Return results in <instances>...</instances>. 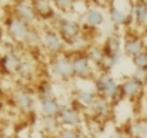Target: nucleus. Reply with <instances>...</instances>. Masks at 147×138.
<instances>
[{"mask_svg": "<svg viewBox=\"0 0 147 138\" xmlns=\"http://www.w3.org/2000/svg\"><path fill=\"white\" fill-rule=\"evenodd\" d=\"M111 101L107 100L106 97L103 95H98L96 98V101L93 102V105L89 108L92 117L94 120H100V121H104L107 118H110L111 115Z\"/></svg>", "mask_w": 147, "mask_h": 138, "instance_id": "nucleus-12", "label": "nucleus"}, {"mask_svg": "<svg viewBox=\"0 0 147 138\" xmlns=\"http://www.w3.org/2000/svg\"><path fill=\"white\" fill-rule=\"evenodd\" d=\"M0 20H1V16H0Z\"/></svg>", "mask_w": 147, "mask_h": 138, "instance_id": "nucleus-30", "label": "nucleus"}, {"mask_svg": "<svg viewBox=\"0 0 147 138\" xmlns=\"http://www.w3.org/2000/svg\"><path fill=\"white\" fill-rule=\"evenodd\" d=\"M71 66H73V76L76 78L87 80L93 74L92 60L86 54V51H77L71 54Z\"/></svg>", "mask_w": 147, "mask_h": 138, "instance_id": "nucleus-5", "label": "nucleus"}, {"mask_svg": "<svg viewBox=\"0 0 147 138\" xmlns=\"http://www.w3.org/2000/svg\"><path fill=\"white\" fill-rule=\"evenodd\" d=\"M64 46H66V43L63 42V39L60 37V34L57 33L56 29H45L42 31V47L46 51H49L51 56L64 53L63 51Z\"/></svg>", "mask_w": 147, "mask_h": 138, "instance_id": "nucleus-7", "label": "nucleus"}, {"mask_svg": "<svg viewBox=\"0 0 147 138\" xmlns=\"http://www.w3.org/2000/svg\"><path fill=\"white\" fill-rule=\"evenodd\" d=\"M143 84H140L139 81H136L131 76L126 77L121 83H120V90H121V97L127 98V100H136L142 91H143Z\"/></svg>", "mask_w": 147, "mask_h": 138, "instance_id": "nucleus-13", "label": "nucleus"}, {"mask_svg": "<svg viewBox=\"0 0 147 138\" xmlns=\"http://www.w3.org/2000/svg\"><path fill=\"white\" fill-rule=\"evenodd\" d=\"M17 76L22 78V80H30L33 76H34V67H33V64L30 63V61H26V60H23V63H22V66H20V68H19V71H17Z\"/></svg>", "mask_w": 147, "mask_h": 138, "instance_id": "nucleus-22", "label": "nucleus"}, {"mask_svg": "<svg viewBox=\"0 0 147 138\" xmlns=\"http://www.w3.org/2000/svg\"><path fill=\"white\" fill-rule=\"evenodd\" d=\"M14 16H17L19 19H22L23 21H26L29 26H34L36 21L39 20L36 10L32 4V0H19L14 3L13 6V11Z\"/></svg>", "mask_w": 147, "mask_h": 138, "instance_id": "nucleus-10", "label": "nucleus"}, {"mask_svg": "<svg viewBox=\"0 0 147 138\" xmlns=\"http://www.w3.org/2000/svg\"><path fill=\"white\" fill-rule=\"evenodd\" d=\"M50 70L59 80L67 81L73 78L74 76H73V66H71V56L66 53L53 56L50 61Z\"/></svg>", "mask_w": 147, "mask_h": 138, "instance_id": "nucleus-4", "label": "nucleus"}, {"mask_svg": "<svg viewBox=\"0 0 147 138\" xmlns=\"http://www.w3.org/2000/svg\"><path fill=\"white\" fill-rule=\"evenodd\" d=\"M32 4L36 10L39 20L56 19V9L50 0H32Z\"/></svg>", "mask_w": 147, "mask_h": 138, "instance_id": "nucleus-15", "label": "nucleus"}, {"mask_svg": "<svg viewBox=\"0 0 147 138\" xmlns=\"http://www.w3.org/2000/svg\"><path fill=\"white\" fill-rule=\"evenodd\" d=\"M11 100L14 107L22 114H30L34 108V97L27 87H16L14 91L11 92Z\"/></svg>", "mask_w": 147, "mask_h": 138, "instance_id": "nucleus-6", "label": "nucleus"}, {"mask_svg": "<svg viewBox=\"0 0 147 138\" xmlns=\"http://www.w3.org/2000/svg\"><path fill=\"white\" fill-rule=\"evenodd\" d=\"M146 87H147V83H146Z\"/></svg>", "mask_w": 147, "mask_h": 138, "instance_id": "nucleus-31", "label": "nucleus"}, {"mask_svg": "<svg viewBox=\"0 0 147 138\" xmlns=\"http://www.w3.org/2000/svg\"><path fill=\"white\" fill-rule=\"evenodd\" d=\"M94 90L98 95L106 97L110 101H114L121 97L120 83L113 77L110 71H100L94 78Z\"/></svg>", "mask_w": 147, "mask_h": 138, "instance_id": "nucleus-1", "label": "nucleus"}, {"mask_svg": "<svg viewBox=\"0 0 147 138\" xmlns=\"http://www.w3.org/2000/svg\"><path fill=\"white\" fill-rule=\"evenodd\" d=\"M39 107H40V113L42 117H57L60 110H61V104L60 101L56 98V95L51 97H45L39 100Z\"/></svg>", "mask_w": 147, "mask_h": 138, "instance_id": "nucleus-14", "label": "nucleus"}, {"mask_svg": "<svg viewBox=\"0 0 147 138\" xmlns=\"http://www.w3.org/2000/svg\"><path fill=\"white\" fill-rule=\"evenodd\" d=\"M56 138H80L76 128H60V131L57 133Z\"/></svg>", "mask_w": 147, "mask_h": 138, "instance_id": "nucleus-26", "label": "nucleus"}, {"mask_svg": "<svg viewBox=\"0 0 147 138\" xmlns=\"http://www.w3.org/2000/svg\"><path fill=\"white\" fill-rule=\"evenodd\" d=\"M133 134L136 138H147V120H140L137 121L133 128H131Z\"/></svg>", "mask_w": 147, "mask_h": 138, "instance_id": "nucleus-23", "label": "nucleus"}, {"mask_svg": "<svg viewBox=\"0 0 147 138\" xmlns=\"http://www.w3.org/2000/svg\"><path fill=\"white\" fill-rule=\"evenodd\" d=\"M131 77H133L136 81H139L140 84L146 86V83H147V71H143V70H137V68H136V70L133 71Z\"/></svg>", "mask_w": 147, "mask_h": 138, "instance_id": "nucleus-27", "label": "nucleus"}, {"mask_svg": "<svg viewBox=\"0 0 147 138\" xmlns=\"http://www.w3.org/2000/svg\"><path fill=\"white\" fill-rule=\"evenodd\" d=\"M22 63H23L22 56L14 50H9V51H6L0 56V68H1L3 76L17 74Z\"/></svg>", "mask_w": 147, "mask_h": 138, "instance_id": "nucleus-9", "label": "nucleus"}, {"mask_svg": "<svg viewBox=\"0 0 147 138\" xmlns=\"http://www.w3.org/2000/svg\"><path fill=\"white\" fill-rule=\"evenodd\" d=\"M24 44L29 47V48H36V47L42 46V33L34 26L30 27V30H29V33L26 36Z\"/></svg>", "mask_w": 147, "mask_h": 138, "instance_id": "nucleus-21", "label": "nucleus"}, {"mask_svg": "<svg viewBox=\"0 0 147 138\" xmlns=\"http://www.w3.org/2000/svg\"><path fill=\"white\" fill-rule=\"evenodd\" d=\"M30 27H33V26H29L26 21H23L22 19H19L13 13L7 14L4 19L6 33L17 44H24V40H26V36H27Z\"/></svg>", "mask_w": 147, "mask_h": 138, "instance_id": "nucleus-3", "label": "nucleus"}, {"mask_svg": "<svg viewBox=\"0 0 147 138\" xmlns=\"http://www.w3.org/2000/svg\"><path fill=\"white\" fill-rule=\"evenodd\" d=\"M146 48H147V43H146Z\"/></svg>", "mask_w": 147, "mask_h": 138, "instance_id": "nucleus-29", "label": "nucleus"}, {"mask_svg": "<svg viewBox=\"0 0 147 138\" xmlns=\"http://www.w3.org/2000/svg\"><path fill=\"white\" fill-rule=\"evenodd\" d=\"M50 1L54 6V9L59 10V11H61V13L69 11L71 9L73 3H74V0H50Z\"/></svg>", "mask_w": 147, "mask_h": 138, "instance_id": "nucleus-24", "label": "nucleus"}, {"mask_svg": "<svg viewBox=\"0 0 147 138\" xmlns=\"http://www.w3.org/2000/svg\"><path fill=\"white\" fill-rule=\"evenodd\" d=\"M133 17H134V21L139 26H146L147 24V1H144V0L136 1L134 9H133Z\"/></svg>", "mask_w": 147, "mask_h": 138, "instance_id": "nucleus-19", "label": "nucleus"}, {"mask_svg": "<svg viewBox=\"0 0 147 138\" xmlns=\"http://www.w3.org/2000/svg\"><path fill=\"white\" fill-rule=\"evenodd\" d=\"M133 64L137 70H143V71H147V50L140 53L139 56H136L133 58Z\"/></svg>", "mask_w": 147, "mask_h": 138, "instance_id": "nucleus-25", "label": "nucleus"}, {"mask_svg": "<svg viewBox=\"0 0 147 138\" xmlns=\"http://www.w3.org/2000/svg\"><path fill=\"white\" fill-rule=\"evenodd\" d=\"M3 77V73H1V68H0V78Z\"/></svg>", "mask_w": 147, "mask_h": 138, "instance_id": "nucleus-28", "label": "nucleus"}, {"mask_svg": "<svg viewBox=\"0 0 147 138\" xmlns=\"http://www.w3.org/2000/svg\"><path fill=\"white\" fill-rule=\"evenodd\" d=\"M123 54L127 57L134 58L136 56H139L140 53L146 51V43L142 37H139L137 34H126L123 39V48H121Z\"/></svg>", "mask_w": 147, "mask_h": 138, "instance_id": "nucleus-11", "label": "nucleus"}, {"mask_svg": "<svg viewBox=\"0 0 147 138\" xmlns=\"http://www.w3.org/2000/svg\"><path fill=\"white\" fill-rule=\"evenodd\" d=\"M97 97L98 94L96 92V90H92V88H77L74 92L76 102L86 110H89L93 105V102L96 101Z\"/></svg>", "mask_w": 147, "mask_h": 138, "instance_id": "nucleus-17", "label": "nucleus"}, {"mask_svg": "<svg viewBox=\"0 0 147 138\" xmlns=\"http://www.w3.org/2000/svg\"><path fill=\"white\" fill-rule=\"evenodd\" d=\"M42 128L51 135H57V133L60 131L61 125L57 120V117H42Z\"/></svg>", "mask_w": 147, "mask_h": 138, "instance_id": "nucleus-20", "label": "nucleus"}, {"mask_svg": "<svg viewBox=\"0 0 147 138\" xmlns=\"http://www.w3.org/2000/svg\"><path fill=\"white\" fill-rule=\"evenodd\" d=\"M84 23L92 29H98L106 23V14L97 7H90L84 11Z\"/></svg>", "mask_w": 147, "mask_h": 138, "instance_id": "nucleus-16", "label": "nucleus"}, {"mask_svg": "<svg viewBox=\"0 0 147 138\" xmlns=\"http://www.w3.org/2000/svg\"><path fill=\"white\" fill-rule=\"evenodd\" d=\"M56 23H57L56 30L66 44H73L80 40L82 26L77 20L71 17H60V19H56Z\"/></svg>", "mask_w": 147, "mask_h": 138, "instance_id": "nucleus-2", "label": "nucleus"}, {"mask_svg": "<svg viewBox=\"0 0 147 138\" xmlns=\"http://www.w3.org/2000/svg\"><path fill=\"white\" fill-rule=\"evenodd\" d=\"M57 120L63 128H77L82 123V111L76 105H61Z\"/></svg>", "mask_w": 147, "mask_h": 138, "instance_id": "nucleus-8", "label": "nucleus"}, {"mask_svg": "<svg viewBox=\"0 0 147 138\" xmlns=\"http://www.w3.org/2000/svg\"><path fill=\"white\" fill-rule=\"evenodd\" d=\"M109 20L111 21V24L114 27H123L127 24L129 21V14L124 9L116 6V4H111L110 9H109Z\"/></svg>", "mask_w": 147, "mask_h": 138, "instance_id": "nucleus-18", "label": "nucleus"}]
</instances>
